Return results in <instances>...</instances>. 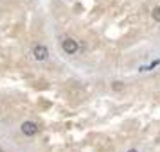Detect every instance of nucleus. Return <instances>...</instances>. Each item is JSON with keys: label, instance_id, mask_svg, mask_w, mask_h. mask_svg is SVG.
Wrapping results in <instances>:
<instances>
[{"label": "nucleus", "instance_id": "obj_3", "mask_svg": "<svg viewBox=\"0 0 160 152\" xmlns=\"http://www.w3.org/2000/svg\"><path fill=\"white\" fill-rule=\"evenodd\" d=\"M22 132L25 136H34V134H38V125L34 122H23L22 123Z\"/></svg>", "mask_w": 160, "mask_h": 152}, {"label": "nucleus", "instance_id": "obj_7", "mask_svg": "<svg viewBox=\"0 0 160 152\" xmlns=\"http://www.w3.org/2000/svg\"><path fill=\"white\" fill-rule=\"evenodd\" d=\"M0 152H4V150H2V149H0Z\"/></svg>", "mask_w": 160, "mask_h": 152}, {"label": "nucleus", "instance_id": "obj_6", "mask_svg": "<svg viewBox=\"0 0 160 152\" xmlns=\"http://www.w3.org/2000/svg\"><path fill=\"white\" fill-rule=\"evenodd\" d=\"M128 152H138V150H137V149H130Z\"/></svg>", "mask_w": 160, "mask_h": 152}, {"label": "nucleus", "instance_id": "obj_4", "mask_svg": "<svg viewBox=\"0 0 160 152\" xmlns=\"http://www.w3.org/2000/svg\"><path fill=\"white\" fill-rule=\"evenodd\" d=\"M112 90H113V91H122V90H124V82H121V81H115V82L112 84Z\"/></svg>", "mask_w": 160, "mask_h": 152}, {"label": "nucleus", "instance_id": "obj_5", "mask_svg": "<svg viewBox=\"0 0 160 152\" xmlns=\"http://www.w3.org/2000/svg\"><path fill=\"white\" fill-rule=\"evenodd\" d=\"M151 16H153V20H155V22H160V7H153Z\"/></svg>", "mask_w": 160, "mask_h": 152}, {"label": "nucleus", "instance_id": "obj_1", "mask_svg": "<svg viewBox=\"0 0 160 152\" xmlns=\"http://www.w3.org/2000/svg\"><path fill=\"white\" fill-rule=\"evenodd\" d=\"M32 56H34L36 61H47V58H49V48L45 45H36L32 48Z\"/></svg>", "mask_w": 160, "mask_h": 152}, {"label": "nucleus", "instance_id": "obj_2", "mask_svg": "<svg viewBox=\"0 0 160 152\" xmlns=\"http://www.w3.org/2000/svg\"><path fill=\"white\" fill-rule=\"evenodd\" d=\"M61 45H63V50H65L67 54H76L78 48H79V45H78V41H76L74 38H65Z\"/></svg>", "mask_w": 160, "mask_h": 152}]
</instances>
